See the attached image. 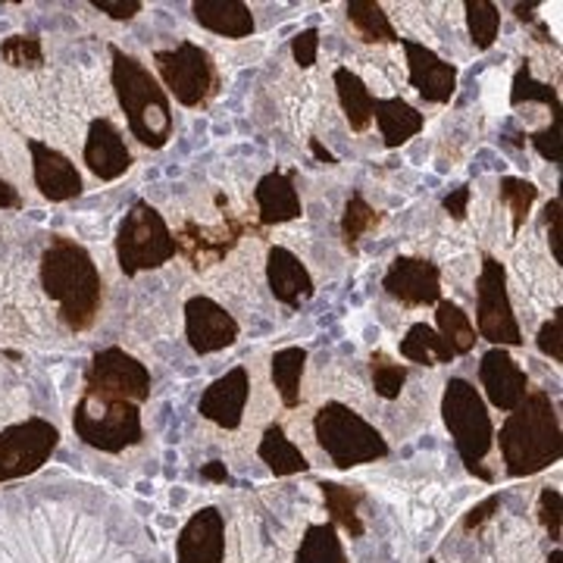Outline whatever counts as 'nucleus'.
I'll use <instances>...</instances> for the list:
<instances>
[{
	"mask_svg": "<svg viewBox=\"0 0 563 563\" xmlns=\"http://www.w3.org/2000/svg\"><path fill=\"white\" fill-rule=\"evenodd\" d=\"M510 103H514V107H520V103H544V107H551V113H554V117H561L563 113L558 88H551V85H544V81L532 79L529 63H523V66L517 69V76H514Z\"/></svg>",
	"mask_w": 563,
	"mask_h": 563,
	"instance_id": "f704fd0d",
	"label": "nucleus"
},
{
	"mask_svg": "<svg viewBox=\"0 0 563 563\" xmlns=\"http://www.w3.org/2000/svg\"><path fill=\"white\" fill-rule=\"evenodd\" d=\"M307 351L303 347H282L273 354V383L279 388V398L285 407L301 404V376Z\"/></svg>",
	"mask_w": 563,
	"mask_h": 563,
	"instance_id": "7c9ffc66",
	"label": "nucleus"
},
{
	"mask_svg": "<svg viewBox=\"0 0 563 563\" xmlns=\"http://www.w3.org/2000/svg\"><path fill=\"white\" fill-rule=\"evenodd\" d=\"M295 563H347L335 523H317L303 532Z\"/></svg>",
	"mask_w": 563,
	"mask_h": 563,
	"instance_id": "c756f323",
	"label": "nucleus"
},
{
	"mask_svg": "<svg viewBox=\"0 0 563 563\" xmlns=\"http://www.w3.org/2000/svg\"><path fill=\"white\" fill-rule=\"evenodd\" d=\"M369 376H373V388H376L379 398H385V401L401 398V388L407 383V366L404 363H395L385 351H373Z\"/></svg>",
	"mask_w": 563,
	"mask_h": 563,
	"instance_id": "c9c22d12",
	"label": "nucleus"
},
{
	"mask_svg": "<svg viewBox=\"0 0 563 563\" xmlns=\"http://www.w3.org/2000/svg\"><path fill=\"white\" fill-rule=\"evenodd\" d=\"M476 332L495 347H520L523 344V332H520V322L514 317V303L507 295L504 263L495 261L492 254L483 257V273L476 282Z\"/></svg>",
	"mask_w": 563,
	"mask_h": 563,
	"instance_id": "9d476101",
	"label": "nucleus"
},
{
	"mask_svg": "<svg viewBox=\"0 0 563 563\" xmlns=\"http://www.w3.org/2000/svg\"><path fill=\"white\" fill-rule=\"evenodd\" d=\"M310 151H313V157H317L320 163H325V166H335V163H339L332 154H329V151H325V147H322L320 139H310Z\"/></svg>",
	"mask_w": 563,
	"mask_h": 563,
	"instance_id": "8fccbe9b",
	"label": "nucleus"
},
{
	"mask_svg": "<svg viewBox=\"0 0 563 563\" xmlns=\"http://www.w3.org/2000/svg\"><path fill=\"white\" fill-rule=\"evenodd\" d=\"M544 563H563V554L561 551H551V558H548Z\"/></svg>",
	"mask_w": 563,
	"mask_h": 563,
	"instance_id": "603ef678",
	"label": "nucleus"
},
{
	"mask_svg": "<svg viewBox=\"0 0 563 563\" xmlns=\"http://www.w3.org/2000/svg\"><path fill=\"white\" fill-rule=\"evenodd\" d=\"M81 398L88 404L132 401L141 407L151 398V369L122 347H103L88 363Z\"/></svg>",
	"mask_w": 563,
	"mask_h": 563,
	"instance_id": "6e6552de",
	"label": "nucleus"
},
{
	"mask_svg": "<svg viewBox=\"0 0 563 563\" xmlns=\"http://www.w3.org/2000/svg\"><path fill=\"white\" fill-rule=\"evenodd\" d=\"M383 288L404 307H429L442 301V269L426 257H398L388 266Z\"/></svg>",
	"mask_w": 563,
	"mask_h": 563,
	"instance_id": "4468645a",
	"label": "nucleus"
},
{
	"mask_svg": "<svg viewBox=\"0 0 563 563\" xmlns=\"http://www.w3.org/2000/svg\"><path fill=\"white\" fill-rule=\"evenodd\" d=\"M22 198L20 191L7 179H0V210H20Z\"/></svg>",
	"mask_w": 563,
	"mask_h": 563,
	"instance_id": "de8ad7c7",
	"label": "nucleus"
},
{
	"mask_svg": "<svg viewBox=\"0 0 563 563\" xmlns=\"http://www.w3.org/2000/svg\"><path fill=\"white\" fill-rule=\"evenodd\" d=\"M435 307H439L435 313L439 335L454 347V354H470L476 347V329L470 322V313H463L454 301H439Z\"/></svg>",
	"mask_w": 563,
	"mask_h": 563,
	"instance_id": "2f4dec72",
	"label": "nucleus"
},
{
	"mask_svg": "<svg viewBox=\"0 0 563 563\" xmlns=\"http://www.w3.org/2000/svg\"><path fill=\"white\" fill-rule=\"evenodd\" d=\"M379 222H383V213H379V210H373L361 191H354V195L347 198V207H344V217H342L344 247H347L351 254H357V242H361L369 229H376Z\"/></svg>",
	"mask_w": 563,
	"mask_h": 563,
	"instance_id": "473e14b6",
	"label": "nucleus"
},
{
	"mask_svg": "<svg viewBox=\"0 0 563 563\" xmlns=\"http://www.w3.org/2000/svg\"><path fill=\"white\" fill-rule=\"evenodd\" d=\"M41 285L60 307V320L73 332H88L103 301V279L95 257L79 242L54 235L41 254Z\"/></svg>",
	"mask_w": 563,
	"mask_h": 563,
	"instance_id": "f257e3e1",
	"label": "nucleus"
},
{
	"mask_svg": "<svg viewBox=\"0 0 563 563\" xmlns=\"http://www.w3.org/2000/svg\"><path fill=\"white\" fill-rule=\"evenodd\" d=\"M81 157H85V166L91 169V176H98L101 181L120 179L132 169V151H129L120 129L107 117L91 120Z\"/></svg>",
	"mask_w": 563,
	"mask_h": 563,
	"instance_id": "a211bd4d",
	"label": "nucleus"
},
{
	"mask_svg": "<svg viewBox=\"0 0 563 563\" xmlns=\"http://www.w3.org/2000/svg\"><path fill=\"white\" fill-rule=\"evenodd\" d=\"M266 282H269L273 298L285 303V307H301L303 301L313 298V279H310L307 266L288 247H279V244L269 247Z\"/></svg>",
	"mask_w": 563,
	"mask_h": 563,
	"instance_id": "412c9836",
	"label": "nucleus"
},
{
	"mask_svg": "<svg viewBox=\"0 0 563 563\" xmlns=\"http://www.w3.org/2000/svg\"><path fill=\"white\" fill-rule=\"evenodd\" d=\"M247 395H251L247 369L235 366L225 376H220L217 383L207 385L198 410H201L203 420L217 422L220 429H239L242 426L244 407H247Z\"/></svg>",
	"mask_w": 563,
	"mask_h": 563,
	"instance_id": "aec40b11",
	"label": "nucleus"
},
{
	"mask_svg": "<svg viewBox=\"0 0 563 563\" xmlns=\"http://www.w3.org/2000/svg\"><path fill=\"white\" fill-rule=\"evenodd\" d=\"M501 454L507 473L514 479H526L561 461V417L551 404V395L542 388H529L517 410L507 413L501 426Z\"/></svg>",
	"mask_w": 563,
	"mask_h": 563,
	"instance_id": "f03ea898",
	"label": "nucleus"
},
{
	"mask_svg": "<svg viewBox=\"0 0 563 563\" xmlns=\"http://www.w3.org/2000/svg\"><path fill=\"white\" fill-rule=\"evenodd\" d=\"M191 13L198 25L222 38L239 41L254 32V16L242 0H195Z\"/></svg>",
	"mask_w": 563,
	"mask_h": 563,
	"instance_id": "5701e85b",
	"label": "nucleus"
},
{
	"mask_svg": "<svg viewBox=\"0 0 563 563\" xmlns=\"http://www.w3.org/2000/svg\"><path fill=\"white\" fill-rule=\"evenodd\" d=\"M91 7L117 22L135 20V13H141V0H91Z\"/></svg>",
	"mask_w": 563,
	"mask_h": 563,
	"instance_id": "c03bdc74",
	"label": "nucleus"
},
{
	"mask_svg": "<svg viewBox=\"0 0 563 563\" xmlns=\"http://www.w3.org/2000/svg\"><path fill=\"white\" fill-rule=\"evenodd\" d=\"M536 10H539V3H517L514 7V13H517L520 22H536Z\"/></svg>",
	"mask_w": 563,
	"mask_h": 563,
	"instance_id": "3c124183",
	"label": "nucleus"
},
{
	"mask_svg": "<svg viewBox=\"0 0 563 563\" xmlns=\"http://www.w3.org/2000/svg\"><path fill=\"white\" fill-rule=\"evenodd\" d=\"M176 254V239L161 210L147 201L132 203L117 229V261L122 273L132 279L144 269H161Z\"/></svg>",
	"mask_w": 563,
	"mask_h": 563,
	"instance_id": "423d86ee",
	"label": "nucleus"
},
{
	"mask_svg": "<svg viewBox=\"0 0 563 563\" xmlns=\"http://www.w3.org/2000/svg\"><path fill=\"white\" fill-rule=\"evenodd\" d=\"M539 523H542L544 532L551 536V542H561L563 498L558 488H542V495H539Z\"/></svg>",
	"mask_w": 563,
	"mask_h": 563,
	"instance_id": "58836bf2",
	"label": "nucleus"
},
{
	"mask_svg": "<svg viewBox=\"0 0 563 563\" xmlns=\"http://www.w3.org/2000/svg\"><path fill=\"white\" fill-rule=\"evenodd\" d=\"M501 507V495H492V498H485L483 504H476L466 517H463V529L466 532H473V529H479V526L485 523V520H492V514Z\"/></svg>",
	"mask_w": 563,
	"mask_h": 563,
	"instance_id": "a18cd8bd",
	"label": "nucleus"
},
{
	"mask_svg": "<svg viewBox=\"0 0 563 563\" xmlns=\"http://www.w3.org/2000/svg\"><path fill=\"white\" fill-rule=\"evenodd\" d=\"M404 54H407V79L417 88L422 101L448 103L457 91V66L442 60L432 47L420 41L401 38Z\"/></svg>",
	"mask_w": 563,
	"mask_h": 563,
	"instance_id": "2eb2a0df",
	"label": "nucleus"
},
{
	"mask_svg": "<svg viewBox=\"0 0 563 563\" xmlns=\"http://www.w3.org/2000/svg\"><path fill=\"white\" fill-rule=\"evenodd\" d=\"M322 501L325 510L332 514V523L342 526L351 539H361L363 536V520H361V504L366 501V492L357 485H342V483H320Z\"/></svg>",
	"mask_w": 563,
	"mask_h": 563,
	"instance_id": "bb28decb",
	"label": "nucleus"
},
{
	"mask_svg": "<svg viewBox=\"0 0 563 563\" xmlns=\"http://www.w3.org/2000/svg\"><path fill=\"white\" fill-rule=\"evenodd\" d=\"M154 66L161 76L163 88L181 107H203L217 91H220V73L210 51H203L195 41H181L173 51H157Z\"/></svg>",
	"mask_w": 563,
	"mask_h": 563,
	"instance_id": "0eeeda50",
	"label": "nucleus"
},
{
	"mask_svg": "<svg viewBox=\"0 0 563 563\" xmlns=\"http://www.w3.org/2000/svg\"><path fill=\"white\" fill-rule=\"evenodd\" d=\"M247 229L263 235V229H257V225H247V222L232 217V213H222V222L217 229L201 225V222L195 220H185L173 239H176V251L188 261V266L195 273H203V269H210V266L225 261L235 251V244L242 242Z\"/></svg>",
	"mask_w": 563,
	"mask_h": 563,
	"instance_id": "f8f14e48",
	"label": "nucleus"
},
{
	"mask_svg": "<svg viewBox=\"0 0 563 563\" xmlns=\"http://www.w3.org/2000/svg\"><path fill=\"white\" fill-rule=\"evenodd\" d=\"M544 222H548V244H551V254H554V261L563 263V251H561L563 203H561V198H551V201H548V207H544Z\"/></svg>",
	"mask_w": 563,
	"mask_h": 563,
	"instance_id": "37998d69",
	"label": "nucleus"
},
{
	"mask_svg": "<svg viewBox=\"0 0 563 563\" xmlns=\"http://www.w3.org/2000/svg\"><path fill=\"white\" fill-rule=\"evenodd\" d=\"M532 141V147L542 154L544 161L551 163H561L563 161V135H561V117H554L548 129L542 132H536V135H529Z\"/></svg>",
	"mask_w": 563,
	"mask_h": 563,
	"instance_id": "a19ab883",
	"label": "nucleus"
},
{
	"mask_svg": "<svg viewBox=\"0 0 563 563\" xmlns=\"http://www.w3.org/2000/svg\"><path fill=\"white\" fill-rule=\"evenodd\" d=\"M539 351H542L544 357H551V361H563V307L554 310V317L544 322L542 329H539Z\"/></svg>",
	"mask_w": 563,
	"mask_h": 563,
	"instance_id": "ea45409f",
	"label": "nucleus"
},
{
	"mask_svg": "<svg viewBox=\"0 0 563 563\" xmlns=\"http://www.w3.org/2000/svg\"><path fill=\"white\" fill-rule=\"evenodd\" d=\"M466 203H470V188H466V185H461V188H454V191L444 198V210H448L454 220L461 222V220H466Z\"/></svg>",
	"mask_w": 563,
	"mask_h": 563,
	"instance_id": "49530a36",
	"label": "nucleus"
},
{
	"mask_svg": "<svg viewBox=\"0 0 563 563\" xmlns=\"http://www.w3.org/2000/svg\"><path fill=\"white\" fill-rule=\"evenodd\" d=\"M110 57H113L110 81L132 135L144 147L161 151L173 135V107L166 98V88L151 76V69L139 57L125 54L117 44L110 47Z\"/></svg>",
	"mask_w": 563,
	"mask_h": 563,
	"instance_id": "7ed1b4c3",
	"label": "nucleus"
},
{
	"mask_svg": "<svg viewBox=\"0 0 563 563\" xmlns=\"http://www.w3.org/2000/svg\"><path fill=\"white\" fill-rule=\"evenodd\" d=\"M201 479H207V483H229V470H225V463L210 461L207 466H201Z\"/></svg>",
	"mask_w": 563,
	"mask_h": 563,
	"instance_id": "09e8293b",
	"label": "nucleus"
},
{
	"mask_svg": "<svg viewBox=\"0 0 563 563\" xmlns=\"http://www.w3.org/2000/svg\"><path fill=\"white\" fill-rule=\"evenodd\" d=\"M479 383H483L485 398L492 401V407H498L504 413L517 410L520 401L529 395L526 369L504 347L485 351L483 363H479Z\"/></svg>",
	"mask_w": 563,
	"mask_h": 563,
	"instance_id": "dca6fc26",
	"label": "nucleus"
},
{
	"mask_svg": "<svg viewBox=\"0 0 563 563\" xmlns=\"http://www.w3.org/2000/svg\"><path fill=\"white\" fill-rule=\"evenodd\" d=\"M498 191H501V203L510 207V217H514V235L523 229L526 217H529V210H532V203L539 198V188L532 185V181L526 179H514V176H504L501 185H498Z\"/></svg>",
	"mask_w": 563,
	"mask_h": 563,
	"instance_id": "4c0bfd02",
	"label": "nucleus"
},
{
	"mask_svg": "<svg viewBox=\"0 0 563 563\" xmlns=\"http://www.w3.org/2000/svg\"><path fill=\"white\" fill-rule=\"evenodd\" d=\"M429 563H439V561H429Z\"/></svg>",
	"mask_w": 563,
	"mask_h": 563,
	"instance_id": "864d4df0",
	"label": "nucleus"
},
{
	"mask_svg": "<svg viewBox=\"0 0 563 563\" xmlns=\"http://www.w3.org/2000/svg\"><path fill=\"white\" fill-rule=\"evenodd\" d=\"M373 120L379 122V132H383L385 147H401L404 141H410L413 135H420L422 113L417 107H410L401 98H376L373 107Z\"/></svg>",
	"mask_w": 563,
	"mask_h": 563,
	"instance_id": "b1692460",
	"label": "nucleus"
},
{
	"mask_svg": "<svg viewBox=\"0 0 563 563\" xmlns=\"http://www.w3.org/2000/svg\"><path fill=\"white\" fill-rule=\"evenodd\" d=\"M317 51H320V32L317 29H303L301 35L291 38V57L301 69H310L317 63Z\"/></svg>",
	"mask_w": 563,
	"mask_h": 563,
	"instance_id": "79ce46f5",
	"label": "nucleus"
},
{
	"mask_svg": "<svg viewBox=\"0 0 563 563\" xmlns=\"http://www.w3.org/2000/svg\"><path fill=\"white\" fill-rule=\"evenodd\" d=\"M254 198H257V210H261V225H282V222H291L301 217V195L295 188V176L291 173H266L257 188H254Z\"/></svg>",
	"mask_w": 563,
	"mask_h": 563,
	"instance_id": "4be33fe9",
	"label": "nucleus"
},
{
	"mask_svg": "<svg viewBox=\"0 0 563 563\" xmlns=\"http://www.w3.org/2000/svg\"><path fill=\"white\" fill-rule=\"evenodd\" d=\"M442 417L454 448L461 454L463 466L479 476L485 483H492V473L483 470L485 454L492 451L495 444V422L488 417V407H485L479 388L466 379H451L444 385L442 398Z\"/></svg>",
	"mask_w": 563,
	"mask_h": 563,
	"instance_id": "20e7f679",
	"label": "nucleus"
},
{
	"mask_svg": "<svg viewBox=\"0 0 563 563\" xmlns=\"http://www.w3.org/2000/svg\"><path fill=\"white\" fill-rule=\"evenodd\" d=\"M335 91H339V103H342L344 117L351 122L354 132H366L369 122H373V107H376V98L369 95V88L363 85V79L357 73H351L347 66H339L335 69Z\"/></svg>",
	"mask_w": 563,
	"mask_h": 563,
	"instance_id": "a878e982",
	"label": "nucleus"
},
{
	"mask_svg": "<svg viewBox=\"0 0 563 563\" xmlns=\"http://www.w3.org/2000/svg\"><path fill=\"white\" fill-rule=\"evenodd\" d=\"M257 454H261V461L273 470V476H279V479L282 476H298V473H307V470H310V463H307V457L301 454V448L285 435V429H282L279 422H273V426L263 432Z\"/></svg>",
	"mask_w": 563,
	"mask_h": 563,
	"instance_id": "393cba45",
	"label": "nucleus"
},
{
	"mask_svg": "<svg viewBox=\"0 0 563 563\" xmlns=\"http://www.w3.org/2000/svg\"><path fill=\"white\" fill-rule=\"evenodd\" d=\"M401 357H407L410 363H420V366H439V363H451L457 354L432 325L413 322L401 339Z\"/></svg>",
	"mask_w": 563,
	"mask_h": 563,
	"instance_id": "cd10ccee",
	"label": "nucleus"
},
{
	"mask_svg": "<svg viewBox=\"0 0 563 563\" xmlns=\"http://www.w3.org/2000/svg\"><path fill=\"white\" fill-rule=\"evenodd\" d=\"M239 320L225 313V307L213 298H191L185 303V339L191 344L195 354H217L239 342Z\"/></svg>",
	"mask_w": 563,
	"mask_h": 563,
	"instance_id": "ddd939ff",
	"label": "nucleus"
},
{
	"mask_svg": "<svg viewBox=\"0 0 563 563\" xmlns=\"http://www.w3.org/2000/svg\"><path fill=\"white\" fill-rule=\"evenodd\" d=\"M73 429L88 448L103 454H122L125 448H135L144 439L141 407L132 401L98 404V410H91L85 398H79L73 410Z\"/></svg>",
	"mask_w": 563,
	"mask_h": 563,
	"instance_id": "1a4fd4ad",
	"label": "nucleus"
},
{
	"mask_svg": "<svg viewBox=\"0 0 563 563\" xmlns=\"http://www.w3.org/2000/svg\"><path fill=\"white\" fill-rule=\"evenodd\" d=\"M225 558V520L217 507L198 510L176 539V563H222Z\"/></svg>",
	"mask_w": 563,
	"mask_h": 563,
	"instance_id": "6ab92c4d",
	"label": "nucleus"
},
{
	"mask_svg": "<svg viewBox=\"0 0 563 563\" xmlns=\"http://www.w3.org/2000/svg\"><path fill=\"white\" fill-rule=\"evenodd\" d=\"M313 432L325 457L339 470L388 457V442L383 439V432L342 401L322 404L313 417Z\"/></svg>",
	"mask_w": 563,
	"mask_h": 563,
	"instance_id": "39448f33",
	"label": "nucleus"
},
{
	"mask_svg": "<svg viewBox=\"0 0 563 563\" xmlns=\"http://www.w3.org/2000/svg\"><path fill=\"white\" fill-rule=\"evenodd\" d=\"M60 444V429L54 422L32 417L13 422L0 432V483H13L38 473Z\"/></svg>",
	"mask_w": 563,
	"mask_h": 563,
	"instance_id": "9b49d317",
	"label": "nucleus"
},
{
	"mask_svg": "<svg viewBox=\"0 0 563 563\" xmlns=\"http://www.w3.org/2000/svg\"><path fill=\"white\" fill-rule=\"evenodd\" d=\"M0 57L13 69H41L44 66V44L38 35H10L0 41Z\"/></svg>",
	"mask_w": 563,
	"mask_h": 563,
	"instance_id": "e433bc0d",
	"label": "nucleus"
},
{
	"mask_svg": "<svg viewBox=\"0 0 563 563\" xmlns=\"http://www.w3.org/2000/svg\"><path fill=\"white\" fill-rule=\"evenodd\" d=\"M29 154H32V173L35 185L47 201L63 203L73 201L81 195V173L76 163L57 147L44 144V141H29Z\"/></svg>",
	"mask_w": 563,
	"mask_h": 563,
	"instance_id": "f3484780",
	"label": "nucleus"
},
{
	"mask_svg": "<svg viewBox=\"0 0 563 563\" xmlns=\"http://www.w3.org/2000/svg\"><path fill=\"white\" fill-rule=\"evenodd\" d=\"M466 25L476 51H488L501 29V10L492 0H466Z\"/></svg>",
	"mask_w": 563,
	"mask_h": 563,
	"instance_id": "72a5a7b5",
	"label": "nucleus"
},
{
	"mask_svg": "<svg viewBox=\"0 0 563 563\" xmlns=\"http://www.w3.org/2000/svg\"><path fill=\"white\" fill-rule=\"evenodd\" d=\"M347 20L366 44H401V35L395 32L383 3H376V0H351Z\"/></svg>",
	"mask_w": 563,
	"mask_h": 563,
	"instance_id": "c85d7f7f",
	"label": "nucleus"
}]
</instances>
